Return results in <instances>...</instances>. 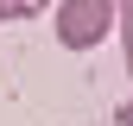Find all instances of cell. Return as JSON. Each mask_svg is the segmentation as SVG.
Wrapping results in <instances>:
<instances>
[{"label":"cell","mask_w":133,"mask_h":126,"mask_svg":"<svg viewBox=\"0 0 133 126\" xmlns=\"http://www.w3.org/2000/svg\"><path fill=\"white\" fill-rule=\"evenodd\" d=\"M114 0H57V44L63 51H95L114 32Z\"/></svg>","instance_id":"cell-1"},{"label":"cell","mask_w":133,"mask_h":126,"mask_svg":"<svg viewBox=\"0 0 133 126\" xmlns=\"http://www.w3.org/2000/svg\"><path fill=\"white\" fill-rule=\"evenodd\" d=\"M114 32H121V51H127V69H133V0H114Z\"/></svg>","instance_id":"cell-2"},{"label":"cell","mask_w":133,"mask_h":126,"mask_svg":"<svg viewBox=\"0 0 133 126\" xmlns=\"http://www.w3.org/2000/svg\"><path fill=\"white\" fill-rule=\"evenodd\" d=\"M44 6H51V0H0L6 19H32V13H44Z\"/></svg>","instance_id":"cell-3"},{"label":"cell","mask_w":133,"mask_h":126,"mask_svg":"<svg viewBox=\"0 0 133 126\" xmlns=\"http://www.w3.org/2000/svg\"><path fill=\"white\" fill-rule=\"evenodd\" d=\"M114 126H133V94L121 101V114H114Z\"/></svg>","instance_id":"cell-4"},{"label":"cell","mask_w":133,"mask_h":126,"mask_svg":"<svg viewBox=\"0 0 133 126\" xmlns=\"http://www.w3.org/2000/svg\"><path fill=\"white\" fill-rule=\"evenodd\" d=\"M0 19H6V13H0Z\"/></svg>","instance_id":"cell-5"}]
</instances>
